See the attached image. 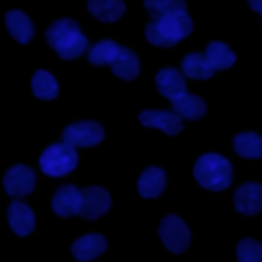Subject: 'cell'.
Instances as JSON below:
<instances>
[{
    "label": "cell",
    "mask_w": 262,
    "mask_h": 262,
    "mask_svg": "<svg viewBox=\"0 0 262 262\" xmlns=\"http://www.w3.org/2000/svg\"><path fill=\"white\" fill-rule=\"evenodd\" d=\"M47 43L61 59H76L88 49V39L82 33L80 25L72 18H59L51 23L45 31Z\"/></svg>",
    "instance_id": "obj_1"
},
{
    "label": "cell",
    "mask_w": 262,
    "mask_h": 262,
    "mask_svg": "<svg viewBox=\"0 0 262 262\" xmlns=\"http://www.w3.org/2000/svg\"><path fill=\"white\" fill-rule=\"evenodd\" d=\"M190 31H192V20L186 14V10H180L151 18L145 27V39L158 47H174L180 39L188 37Z\"/></svg>",
    "instance_id": "obj_2"
},
{
    "label": "cell",
    "mask_w": 262,
    "mask_h": 262,
    "mask_svg": "<svg viewBox=\"0 0 262 262\" xmlns=\"http://www.w3.org/2000/svg\"><path fill=\"white\" fill-rule=\"evenodd\" d=\"M194 180L209 190H223L231 184V164L219 154H203L194 164Z\"/></svg>",
    "instance_id": "obj_3"
},
{
    "label": "cell",
    "mask_w": 262,
    "mask_h": 262,
    "mask_svg": "<svg viewBox=\"0 0 262 262\" xmlns=\"http://www.w3.org/2000/svg\"><path fill=\"white\" fill-rule=\"evenodd\" d=\"M78 166V154L76 147L68 143H53L43 149L39 158V168L47 176H66Z\"/></svg>",
    "instance_id": "obj_4"
},
{
    "label": "cell",
    "mask_w": 262,
    "mask_h": 262,
    "mask_svg": "<svg viewBox=\"0 0 262 262\" xmlns=\"http://www.w3.org/2000/svg\"><path fill=\"white\" fill-rule=\"evenodd\" d=\"M158 233H160V239L164 242V246L174 254L184 252L190 244V231H188L186 223L176 215H166L160 223Z\"/></svg>",
    "instance_id": "obj_5"
},
{
    "label": "cell",
    "mask_w": 262,
    "mask_h": 262,
    "mask_svg": "<svg viewBox=\"0 0 262 262\" xmlns=\"http://www.w3.org/2000/svg\"><path fill=\"white\" fill-rule=\"evenodd\" d=\"M61 137H63V143L72 147H92L102 141L104 129L94 121H80V123L68 125Z\"/></svg>",
    "instance_id": "obj_6"
},
{
    "label": "cell",
    "mask_w": 262,
    "mask_h": 262,
    "mask_svg": "<svg viewBox=\"0 0 262 262\" xmlns=\"http://www.w3.org/2000/svg\"><path fill=\"white\" fill-rule=\"evenodd\" d=\"M80 217L84 219H98L111 207V194L102 186H88L80 190Z\"/></svg>",
    "instance_id": "obj_7"
},
{
    "label": "cell",
    "mask_w": 262,
    "mask_h": 262,
    "mask_svg": "<svg viewBox=\"0 0 262 262\" xmlns=\"http://www.w3.org/2000/svg\"><path fill=\"white\" fill-rule=\"evenodd\" d=\"M35 180H37V176L31 168H27L23 164H16V166L6 170L2 182H4V188L10 196H27L29 192H33Z\"/></svg>",
    "instance_id": "obj_8"
},
{
    "label": "cell",
    "mask_w": 262,
    "mask_h": 262,
    "mask_svg": "<svg viewBox=\"0 0 262 262\" xmlns=\"http://www.w3.org/2000/svg\"><path fill=\"white\" fill-rule=\"evenodd\" d=\"M139 123L145 127H156L168 135L182 131V119L172 111H143L139 113Z\"/></svg>",
    "instance_id": "obj_9"
},
{
    "label": "cell",
    "mask_w": 262,
    "mask_h": 262,
    "mask_svg": "<svg viewBox=\"0 0 262 262\" xmlns=\"http://www.w3.org/2000/svg\"><path fill=\"white\" fill-rule=\"evenodd\" d=\"M233 205L244 215H256L262 209V186L258 182L242 184L233 194Z\"/></svg>",
    "instance_id": "obj_10"
},
{
    "label": "cell",
    "mask_w": 262,
    "mask_h": 262,
    "mask_svg": "<svg viewBox=\"0 0 262 262\" xmlns=\"http://www.w3.org/2000/svg\"><path fill=\"white\" fill-rule=\"evenodd\" d=\"M80 190L74 184H66L61 186L53 199H51V209L55 215L59 217H72V215H80Z\"/></svg>",
    "instance_id": "obj_11"
},
{
    "label": "cell",
    "mask_w": 262,
    "mask_h": 262,
    "mask_svg": "<svg viewBox=\"0 0 262 262\" xmlns=\"http://www.w3.org/2000/svg\"><path fill=\"white\" fill-rule=\"evenodd\" d=\"M156 88H158V92L162 96L174 100V98H178L180 94L186 92V80L178 70L164 68V70H160L156 74Z\"/></svg>",
    "instance_id": "obj_12"
},
{
    "label": "cell",
    "mask_w": 262,
    "mask_h": 262,
    "mask_svg": "<svg viewBox=\"0 0 262 262\" xmlns=\"http://www.w3.org/2000/svg\"><path fill=\"white\" fill-rule=\"evenodd\" d=\"M8 223L16 235H29L35 229V213L29 205L14 201L8 207Z\"/></svg>",
    "instance_id": "obj_13"
},
{
    "label": "cell",
    "mask_w": 262,
    "mask_h": 262,
    "mask_svg": "<svg viewBox=\"0 0 262 262\" xmlns=\"http://www.w3.org/2000/svg\"><path fill=\"white\" fill-rule=\"evenodd\" d=\"M104 250H106V239H104L100 233L82 235V237H78V239L72 244V254H74V258H78V260H82V262H88V260L98 258Z\"/></svg>",
    "instance_id": "obj_14"
},
{
    "label": "cell",
    "mask_w": 262,
    "mask_h": 262,
    "mask_svg": "<svg viewBox=\"0 0 262 262\" xmlns=\"http://www.w3.org/2000/svg\"><path fill=\"white\" fill-rule=\"evenodd\" d=\"M166 188V174L162 168L158 166H149L141 172L139 180H137V190L141 196L145 199H156L162 194V190Z\"/></svg>",
    "instance_id": "obj_15"
},
{
    "label": "cell",
    "mask_w": 262,
    "mask_h": 262,
    "mask_svg": "<svg viewBox=\"0 0 262 262\" xmlns=\"http://www.w3.org/2000/svg\"><path fill=\"white\" fill-rule=\"evenodd\" d=\"M6 29H8L10 37L23 45L29 43L35 35V27H33L31 18L20 10H8L6 12Z\"/></svg>",
    "instance_id": "obj_16"
},
{
    "label": "cell",
    "mask_w": 262,
    "mask_h": 262,
    "mask_svg": "<svg viewBox=\"0 0 262 262\" xmlns=\"http://www.w3.org/2000/svg\"><path fill=\"white\" fill-rule=\"evenodd\" d=\"M172 106H174V113L180 119H188V121H196L207 113V104L203 102V98L196 96V94H188V92L174 98Z\"/></svg>",
    "instance_id": "obj_17"
},
{
    "label": "cell",
    "mask_w": 262,
    "mask_h": 262,
    "mask_svg": "<svg viewBox=\"0 0 262 262\" xmlns=\"http://www.w3.org/2000/svg\"><path fill=\"white\" fill-rule=\"evenodd\" d=\"M111 70L123 80H133L139 74V59L129 47H119L117 57L111 61Z\"/></svg>",
    "instance_id": "obj_18"
},
{
    "label": "cell",
    "mask_w": 262,
    "mask_h": 262,
    "mask_svg": "<svg viewBox=\"0 0 262 262\" xmlns=\"http://www.w3.org/2000/svg\"><path fill=\"white\" fill-rule=\"evenodd\" d=\"M88 10L102 23H115L125 12L123 0H88Z\"/></svg>",
    "instance_id": "obj_19"
},
{
    "label": "cell",
    "mask_w": 262,
    "mask_h": 262,
    "mask_svg": "<svg viewBox=\"0 0 262 262\" xmlns=\"http://www.w3.org/2000/svg\"><path fill=\"white\" fill-rule=\"evenodd\" d=\"M205 59L209 61V66L213 68V72L217 70H227L233 66L235 61V53L221 41H213L207 45V51H205Z\"/></svg>",
    "instance_id": "obj_20"
},
{
    "label": "cell",
    "mask_w": 262,
    "mask_h": 262,
    "mask_svg": "<svg viewBox=\"0 0 262 262\" xmlns=\"http://www.w3.org/2000/svg\"><path fill=\"white\" fill-rule=\"evenodd\" d=\"M233 149L237 156L242 158H260L262 156V139L260 135L252 133V131H244V133H237L233 137Z\"/></svg>",
    "instance_id": "obj_21"
},
{
    "label": "cell",
    "mask_w": 262,
    "mask_h": 262,
    "mask_svg": "<svg viewBox=\"0 0 262 262\" xmlns=\"http://www.w3.org/2000/svg\"><path fill=\"white\" fill-rule=\"evenodd\" d=\"M182 76H188L194 80H207L213 76V68L209 66L203 53H188L182 59Z\"/></svg>",
    "instance_id": "obj_22"
},
{
    "label": "cell",
    "mask_w": 262,
    "mask_h": 262,
    "mask_svg": "<svg viewBox=\"0 0 262 262\" xmlns=\"http://www.w3.org/2000/svg\"><path fill=\"white\" fill-rule=\"evenodd\" d=\"M31 88H33V94L41 100H51L57 96L59 88H57V82L55 78L45 72V70H37L33 74V80H31Z\"/></svg>",
    "instance_id": "obj_23"
},
{
    "label": "cell",
    "mask_w": 262,
    "mask_h": 262,
    "mask_svg": "<svg viewBox=\"0 0 262 262\" xmlns=\"http://www.w3.org/2000/svg\"><path fill=\"white\" fill-rule=\"evenodd\" d=\"M119 47H121L119 43H115L111 39H102L88 51V59L92 66H111V61L119 53Z\"/></svg>",
    "instance_id": "obj_24"
},
{
    "label": "cell",
    "mask_w": 262,
    "mask_h": 262,
    "mask_svg": "<svg viewBox=\"0 0 262 262\" xmlns=\"http://www.w3.org/2000/svg\"><path fill=\"white\" fill-rule=\"evenodd\" d=\"M145 10L151 14V18L170 14V12H180L186 10V2L184 0H143Z\"/></svg>",
    "instance_id": "obj_25"
},
{
    "label": "cell",
    "mask_w": 262,
    "mask_h": 262,
    "mask_svg": "<svg viewBox=\"0 0 262 262\" xmlns=\"http://www.w3.org/2000/svg\"><path fill=\"white\" fill-rule=\"evenodd\" d=\"M237 260L239 262H262V246L256 239H242L237 244Z\"/></svg>",
    "instance_id": "obj_26"
},
{
    "label": "cell",
    "mask_w": 262,
    "mask_h": 262,
    "mask_svg": "<svg viewBox=\"0 0 262 262\" xmlns=\"http://www.w3.org/2000/svg\"><path fill=\"white\" fill-rule=\"evenodd\" d=\"M250 6H252L256 12H262V4H260V0H250Z\"/></svg>",
    "instance_id": "obj_27"
}]
</instances>
